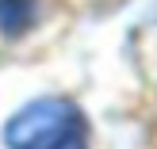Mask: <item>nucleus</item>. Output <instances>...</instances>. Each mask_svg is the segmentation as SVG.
<instances>
[{
  "label": "nucleus",
  "instance_id": "f257e3e1",
  "mask_svg": "<svg viewBox=\"0 0 157 149\" xmlns=\"http://www.w3.org/2000/svg\"><path fill=\"white\" fill-rule=\"evenodd\" d=\"M8 149H88V122L69 99H35L12 115Z\"/></svg>",
  "mask_w": 157,
  "mask_h": 149
},
{
  "label": "nucleus",
  "instance_id": "f03ea898",
  "mask_svg": "<svg viewBox=\"0 0 157 149\" xmlns=\"http://www.w3.org/2000/svg\"><path fill=\"white\" fill-rule=\"evenodd\" d=\"M35 19V0H0V27L8 35H19Z\"/></svg>",
  "mask_w": 157,
  "mask_h": 149
}]
</instances>
